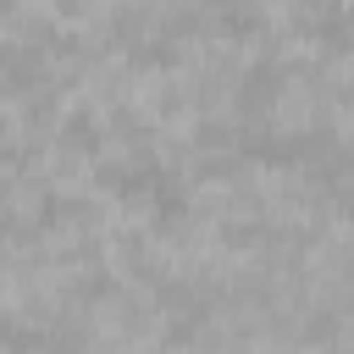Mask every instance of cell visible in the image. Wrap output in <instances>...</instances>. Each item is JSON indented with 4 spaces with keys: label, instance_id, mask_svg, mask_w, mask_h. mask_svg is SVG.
<instances>
[{
    "label": "cell",
    "instance_id": "6da1fadb",
    "mask_svg": "<svg viewBox=\"0 0 354 354\" xmlns=\"http://www.w3.org/2000/svg\"><path fill=\"white\" fill-rule=\"evenodd\" d=\"M61 144H66L72 155H94V149H100V122H94V116H83V111H77V116H66Z\"/></svg>",
    "mask_w": 354,
    "mask_h": 354
},
{
    "label": "cell",
    "instance_id": "7a4b0ae2",
    "mask_svg": "<svg viewBox=\"0 0 354 354\" xmlns=\"http://www.w3.org/2000/svg\"><path fill=\"white\" fill-rule=\"evenodd\" d=\"M271 100H277V72H271V66H254V72L243 77L238 105H243V111H260V105H271Z\"/></svg>",
    "mask_w": 354,
    "mask_h": 354
},
{
    "label": "cell",
    "instance_id": "3957f363",
    "mask_svg": "<svg viewBox=\"0 0 354 354\" xmlns=\"http://www.w3.org/2000/svg\"><path fill=\"white\" fill-rule=\"evenodd\" d=\"M210 6H221V11H227V6H238V0H210Z\"/></svg>",
    "mask_w": 354,
    "mask_h": 354
}]
</instances>
